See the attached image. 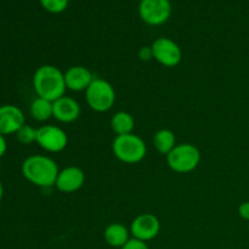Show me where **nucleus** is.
I'll use <instances>...</instances> for the list:
<instances>
[{"label":"nucleus","instance_id":"2eb2a0df","mask_svg":"<svg viewBox=\"0 0 249 249\" xmlns=\"http://www.w3.org/2000/svg\"><path fill=\"white\" fill-rule=\"evenodd\" d=\"M135 128V119L129 112L119 111L111 118V129L117 136L133 133Z\"/></svg>","mask_w":249,"mask_h":249},{"label":"nucleus","instance_id":"4468645a","mask_svg":"<svg viewBox=\"0 0 249 249\" xmlns=\"http://www.w3.org/2000/svg\"><path fill=\"white\" fill-rule=\"evenodd\" d=\"M130 230L121 223H112L105 229L104 237L108 246L113 248H122L130 240Z\"/></svg>","mask_w":249,"mask_h":249},{"label":"nucleus","instance_id":"f8f14e48","mask_svg":"<svg viewBox=\"0 0 249 249\" xmlns=\"http://www.w3.org/2000/svg\"><path fill=\"white\" fill-rule=\"evenodd\" d=\"M53 118L61 123H73L80 116V105L77 100L70 96H62L53 102Z\"/></svg>","mask_w":249,"mask_h":249},{"label":"nucleus","instance_id":"423d86ee","mask_svg":"<svg viewBox=\"0 0 249 249\" xmlns=\"http://www.w3.org/2000/svg\"><path fill=\"white\" fill-rule=\"evenodd\" d=\"M139 15L145 23L160 26L165 23L172 15L170 0H140Z\"/></svg>","mask_w":249,"mask_h":249},{"label":"nucleus","instance_id":"f257e3e1","mask_svg":"<svg viewBox=\"0 0 249 249\" xmlns=\"http://www.w3.org/2000/svg\"><path fill=\"white\" fill-rule=\"evenodd\" d=\"M58 173L57 163L48 156H29L22 163V174L26 180L41 189L55 186Z\"/></svg>","mask_w":249,"mask_h":249},{"label":"nucleus","instance_id":"393cba45","mask_svg":"<svg viewBox=\"0 0 249 249\" xmlns=\"http://www.w3.org/2000/svg\"><path fill=\"white\" fill-rule=\"evenodd\" d=\"M248 229H249V228H248Z\"/></svg>","mask_w":249,"mask_h":249},{"label":"nucleus","instance_id":"412c9836","mask_svg":"<svg viewBox=\"0 0 249 249\" xmlns=\"http://www.w3.org/2000/svg\"><path fill=\"white\" fill-rule=\"evenodd\" d=\"M138 56L141 61H143V62H148V61H151L153 58L152 48H151V46H142V48H140V50H139Z\"/></svg>","mask_w":249,"mask_h":249},{"label":"nucleus","instance_id":"4be33fe9","mask_svg":"<svg viewBox=\"0 0 249 249\" xmlns=\"http://www.w3.org/2000/svg\"><path fill=\"white\" fill-rule=\"evenodd\" d=\"M238 215L243 219V220L249 221V201L243 202L238 207Z\"/></svg>","mask_w":249,"mask_h":249},{"label":"nucleus","instance_id":"aec40b11","mask_svg":"<svg viewBox=\"0 0 249 249\" xmlns=\"http://www.w3.org/2000/svg\"><path fill=\"white\" fill-rule=\"evenodd\" d=\"M121 249H150V248H148L147 243L143 242V241L136 240V238L131 237L130 240H129Z\"/></svg>","mask_w":249,"mask_h":249},{"label":"nucleus","instance_id":"9d476101","mask_svg":"<svg viewBox=\"0 0 249 249\" xmlns=\"http://www.w3.org/2000/svg\"><path fill=\"white\" fill-rule=\"evenodd\" d=\"M26 124V118L19 107L15 105L0 106V134L4 136L16 134Z\"/></svg>","mask_w":249,"mask_h":249},{"label":"nucleus","instance_id":"20e7f679","mask_svg":"<svg viewBox=\"0 0 249 249\" xmlns=\"http://www.w3.org/2000/svg\"><path fill=\"white\" fill-rule=\"evenodd\" d=\"M85 100L92 111L104 113L109 111L116 104V90L106 79L95 78L85 90Z\"/></svg>","mask_w":249,"mask_h":249},{"label":"nucleus","instance_id":"b1692460","mask_svg":"<svg viewBox=\"0 0 249 249\" xmlns=\"http://www.w3.org/2000/svg\"><path fill=\"white\" fill-rule=\"evenodd\" d=\"M2 196H4V186H2L1 180H0V202H1Z\"/></svg>","mask_w":249,"mask_h":249},{"label":"nucleus","instance_id":"7ed1b4c3","mask_svg":"<svg viewBox=\"0 0 249 249\" xmlns=\"http://www.w3.org/2000/svg\"><path fill=\"white\" fill-rule=\"evenodd\" d=\"M114 157L125 164H136L145 158L147 146L140 136L134 133L116 136L112 142Z\"/></svg>","mask_w":249,"mask_h":249},{"label":"nucleus","instance_id":"39448f33","mask_svg":"<svg viewBox=\"0 0 249 249\" xmlns=\"http://www.w3.org/2000/svg\"><path fill=\"white\" fill-rule=\"evenodd\" d=\"M165 157L170 169L179 174L194 172L201 163V152L192 143H179Z\"/></svg>","mask_w":249,"mask_h":249},{"label":"nucleus","instance_id":"9b49d317","mask_svg":"<svg viewBox=\"0 0 249 249\" xmlns=\"http://www.w3.org/2000/svg\"><path fill=\"white\" fill-rule=\"evenodd\" d=\"M85 184V174L78 167H67L60 170L55 187L62 194H73L82 189Z\"/></svg>","mask_w":249,"mask_h":249},{"label":"nucleus","instance_id":"dca6fc26","mask_svg":"<svg viewBox=\"0 0 249 249\" xmlns=\"http://www.w3.org/2000/svg\"><path fill=\"white\" fill-rule=\"evenodd\" d=\"M153 146L160 155L167 156L177 146L175 134L169 129H160L153 136Z\"/></svg>","mask_w":249,"mask_h":249},{"label":"nucleus","instance_id":"a211bd4d","mask_svg":"<svg viewBox=\"0 0 249 249\" xmlns=\"http://www.w3.org/2000/svg\"><path fill=\"white\" fill-rule=\"evenodd\" d=\"M16 138L22 145H31V143L36 142V129L24 124L16 133Z\"/></svg>","mask_w":249,"mask_h":249},{"label":"nucleus","instance_id":"f03ea898","mask_svg":"<svg viewBox=\"0 0 249 249\" xmlns=\"http://www.w3.org/2000/svg\"><path fill=\"white\" fill-rule=\"evenodd\" d=\"M33 88L38 97L53 102L65 96V73L53 65L40 66L33 75Z\"/></svg>","mask_w":249,"mask_h":249},{"label":"nucleus","instance_id":"6e6552de","mask_svg":"<svg viewBox=\"0 0 249 249\" xmlns=\"http://www.w3.org/2000/svg\"><path fill=\"white\" fill-rule=\"evenodd\" d=\"M153 58L164 67H175L182 60V51L180 46L170 38L160 36L151 45Z\"/></svg>","mask_w":249,"mask_h":249},{"label":"nucleus","instance_id":"ddd939ff","mask_svg":"<svg viewBox=\"0 0 249 249\" xmlns=\"http://www.w3.org/2000/svg\"><path fill=\"white\" fill-rule=\"evenodd\" d=\"M94 79L91 71L84 66H72L65 72L66 87L71 91H85Z\"/></svg>","mask_w":249,"mask_h":249},{"label":"nucleus","instance_id":"6ab92c4d","mask_svg":"<svg viewBox=\"0 0 249 249\" xmlns=\"http://www.w3.org/2000/svg\"><path fill=\"white\" fill-rule=\"evenodd\" d=\"M44 10L50 14H61L68 6L70 0H39Z\"/></svg>","mask_w":249,"mask_h":249},{"label":"nucleus","instance_id":"0eeeda50","mask_svg":"<svg viewBox=\"0 0 249 249\" xmlns=\"http://www.w3.org/2000/svg\"><path fill=\"white\" fill-rule=\"evenodd\" d=\"M36 143L46 152L58 153L67 147L68 136L60 126L41 125L36 129Z\"/></svg>","mask_w":249,"mask_h":249},{"label":"nucleus","instance_id":"1a4fd4ad","mask_svg":"<svg viewBox=\"0 0 249 249\" xmlns=\"http://www.w3.org/2000/svg\"><path fill=\"white\" fill-rule=\"evenodd\" d=\"M131 237L148 242L158 236L160 231V221L155 214L142 213L136 216L130 224Z\"/></svg>","mask_w":249,"mask_h":249},{"label":"nucleus","instance_id":"f3484780","mask_svg":"<svg viewBox=\"0 0 249 249\" xmlns=\"http://www.w3.org/2000/svg\"><path fill=\"white\" fill-rule=\"evenodd\" d=\"M29 112L36 122H46L53 117V105L49 100L36 97L31 104Z\"/></svg>","mask_w":249,"mask_h":249},{"label":"nucleus","instance_id":"5701e85b","mask_svg":"<svg viewBox=\"0 0 249 249\" xmlns=\"http://www.w3.org/2000/svg\"><path fill=\"white\" fill-rule=\"evenodd\" d=\"M6 150H7V143H6V140H5V136L0 134V158L6 153Z\"/></svg>","mask_w":249,"mask_h":249}]
</instances>
